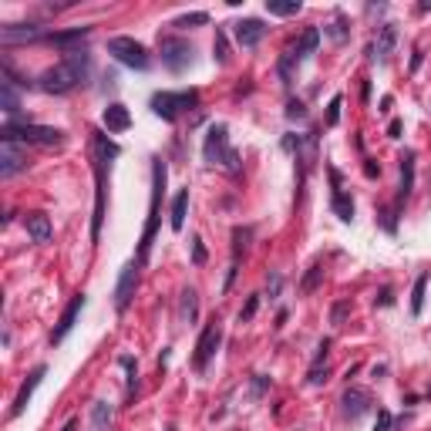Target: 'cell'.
<instances>
[{"label":"cell","mask_w":431,"mask_h":431,"mask_svg":"<svg viewBox=\"0 0 431 431\" xmlns=\"http://www.w3.org/2000/svg\"><path fill=\"white\" fill-rule=\"evenodd\" d=\"M327 354H330V341H320V347H317L314 364H327Z\"/></svg>","instance_id":"cell-48"},{"label":"cell","mask_w":431,"mask_h":431,"mask_svg":"<svg viewBox=\"0 0 431 431\" xmlns=\"http://www.w3.org/2000/svg\"><path fill=\"white\" fill-rule=\"evenodd\" d=\"M364 175H367V179H378V175H381V165H378L374 158H364Z\"/></svg>","instance_id":"cell-47"},{"label":"cell","mask_w":431,"mask_h":431,"mask_svg":"<svg viewBox=\"0 0 431 431\" xmlns=\"http://www.w3.org/2000/svg\"><path fill=\"white\" fill-rule=\"evenodd\" d=\"M401 132H404V121H401V118H394L391 125H388V135H391V138H401Z\"/></svg>","instance_id":"cell-50"},{"label":"cell","mask_w":431,"mask_h":431,"mask_svg":"<svg viewBox=\"0 0 431 431\" xmlns=\"http://www.w3.org/2000/svg\"><path fill=\"white\" fill-rule=\"evenodd\" d=\"M138 260H132V263H125L121 267V273H118V283H115V310L118 314H125L128 310V304H132V297H135V286H138Z\"/></svg>","instance_id":"cell-8"},{"label":"cell","mask_w":431,"mask_h":431,"mask_svg":"<svg viewBox=\"0 0 431 431\" xmlns=\"http://www.w3.org/2000/svg\"><path fill=\"white\" fill-rule=\"evenodd\" d=\"M88 34H91V27H71V31H51V34H44V40L61 47L64 54H71V51H78L81 40H88Z\"/></svg>","instance_id":"cell-19"},{"label":"cell","mask_w":431,"mask_h":431,"mask_svg":"<svg viewBox=\"0 0 431 431\" xmlns=\"http://www.w3.org/2000/svg\"><path fill=\"white\" fill-rule=\"evenodd\" d=\"M24 230H27V236L34 243H51V236H54V226H51L47 212H27L24 216Z\"/></svg>","instance_id":"cell-20"},{"label":"cell","mask_w":431,"mask_h":431,"mask_svg":"<svg viewBox=\"0 0 431 431\" xmlns=\"http://www.w3.org/2000/svg\"><path fill=\"white\" fill-rule=\"evenodd\" d=\"M193 112V108H199V91L196 88H189V91H158V95H152V112H156L158 118H165V121H175L179 118V112Z\"/></svg>","instance_id":"cell-6"},{"label":"cell","mask_w":431,"mask_h":431,"mask_svg":"<svg viewBox=\"0 0 431 431\" xmlns=\"http://www.w3.org/2000/svg\"><path fill=\"white\" fill-rule=\"evenodd\" d=\"M24 169H27V152L21 145H14V142H3V149H0V179H14Z\"/></svg>","instance_id":"cell-13"},{"label":"cell","mask_w":431,"mask_h":431,"mask_svg":"<svg viewBox=\"0 0 431 431\" xmlns=\"http://www.w3.org/2000/svg\"><path fill=\"white\" fill-rule=\"evenodd\" d=\"M327 34H330V38L337 40V44H341V40L347 38V27H344V14H341V10L334 14V24L327 27Z\"/></svg>","instance_id":"cell-38"},{"label":"cell","mask_w":431,"mask_h":431,"mask_svg":"<svg viewBox=\"0 0 431 431\" xmlns=\"http://www.w3.org/2000/svg\"><path fill=\"white\" fill-rule=\"evenodd\" d=\"M75 425H78V421L71 418V421H68V425H64V428H61V431H75Z\"/></svg>","instance_id":"cell-52"},{"label":"cell","mask_w":431,"mask_h":431,"mask_svg":"<svg viewBox=\"0 0 431 431\" xmlns=\"http://www.w3.org/2000/svg\"><path fill=\"white\" fill-rule=\"evenodd\" d=\"M347 314H351V304H347V300H337L334 310H330V323H334V327H344Z\"/></svg>","instance_id":"cell-37"},{"label":"cell","mask_w":431,"mask_h":431,"mask_svg":"<svg viewBox=\"0 0 431 431\" xmlns=\"http://www.w3.org/2000/svg\"><path fill=\"white\" fill-rule=\"evenodd\" d=\"M374 304H378V307H391V304H394L391 290H388V286H384V290H381V297H374Z\"/></svg>","instance_id":"cell-49"},{"label":"cell","mask_w":431,"mask_h":431,"mask_svg":"<svg viewBox=\"0 0 431 431\" xmlns=\"http://www.w3.org/2000/svg\"><path fill=\"white\" fill-rule=\"evenodd\" d=\"M411 189H415V152L408 149L401 156V186H397V199H394V212H401V206L408 202Z\"/></svg>","instance_id":"cell-18"},{"label":"cell","mask_w":431,"mask_h":431,"mask_svg":"<svg viewBox=\"0 0 431 431\" xmlns=\"http://www.w3.org/2000/svg\"><path fill=\"white\" fill-rule=\"evenodd\" d=\"M249 243H253V226H233V267H239Z\"/></svg>","instance_id":"cell-25"},{"label":"cell","mask_w":431,"mask_h":431,"mask_svg":"<svg viewBox=\"0 0 431 431\" xmlns=\"http://www.w3.org/2000/svg\"><path fill=\"white\" fill-rule=\"evenodd\" d=\"M81 310H84V293H78V297H71V304L64 307V314H61V320H58V327L51 330V344H61L71 330H75V323H78Z\"/></svg>","instance_id":"cell-12"},{"label":"cell","mask_w":431,"mask_h":431,"mask_svg":"<svg viewBox=\"0 0 431 431\" xmlns=\"http://www.w3.org/2000/svg\"><path fill=\"white\" fill-rule=\"evenodd\" d=\"M391 425H394V418H391V411H378V425H374V431H391Z\"/></svg>","instance_id":"cell-45"},{"label":"cell","mask_w":431,"mask_h":431,"mask_svg":"<svg viewBox=\"0 0 431 431\" xmlns=\"http://www.w3.org/2000/svg\"><path fill=\"white\" fill-rule=\"evenodd\" d=\"M202 156L209 165H223L230 175H239V156L230 145V135H226V125H209L206 132V142H202Z\"/></svg>","instance_id":"cell-3"},{"label":"cell","mask_w":431,"mask_h":431,"mask_svg":"<svg viewBox=\"0 0 431 431\" xmlns=\"http://www.w3.org/2000/svg\"><path fill=\"white\" fill-rule=\"evenodd\" d=\"M394 44H397V27L394 24H381V31H378V40L367 47V58L371 61H378V64H388V58H391Z\"/></svg>","instance_id":"cell-15"},{"label":"cell","mask_w":431,"mask_h":431,"mask_svg":"<svg viewBox=\"0 0 431 431\" xmlns=\"http://www.w3.org/2000/svg\"><path fill=\"white\" fill-rule=\"evenodd\" d=\"M165 431H175V428H165Z\"/></svg>","instance_id":"cell-53"},{"label":"cell","mask_w":431,"mask_h":431,"mask_svg":"<svg viewBox=\"0 0 431 431\" xmlns=\"http://www.w3.org/2000/svg\"><path fill=\"white\" fill-rule=\"evenodd\" d=\"M360 98H364V101H371V81H364V88H360Z\"/></svg>","instance_id":"cell-51"},{"label":"cell","mask_w":431,"mask_h":431,"mask_svg":"<svg viewBox=\"0 0 431 431\" xmlns=\"http://www.w3.org/2000/svg\"><path fill=\"white\" fill-rule=\"evenodd\" d=\"M330 206H334V212L344 219V223H351L354 219V199L341 189V193H334V199H330Z\"/></svg>","instance_id":"cell-30"},{"label":"cell","mask_w":431,"mask_h":431,"mask_svg":"<svg viewBox=\"0 0 431 431\" xmlns=\"http://www.w3.org/2000/svg\"><path fill=\"white\" fill-rule=\"evenodd\" d=\"M341 108H344V98H341V95H334V98H330V105H327V118H323L330 128L341 121Z\"/></svg>","instance_id":"cell-36"},{"label":"cell","mask_w":431,"mask_h":431,"mask_svg":"<svg viewBox=\"0 0 431 431\" xmlns=\"http://www.w3.org/2000/svg\"><path fill=\"white\" fill-rule=\"evenodd\" d=\"M293 64H297V58H293L290 51H283V58H280V64H276V68H280V78H283L286 88H290V78H293Z\"/></svg>","instance_id":"cell-35"},{"label":"cell","mask_w":431,"mask_h":431,"mask_svg":"<svg viewBox=\"0 0 431 431\" xmlns=\"http://www.w3.org/2000/svg\"><path fill=\"white\" fill-rule=\"evenodd\" d=\"M165 162L162 158H152V202H149V223H145V233H142V243H138V263L149 260V249H152V239H156L158 230V202H162V189H165Z\"/></svg>","instance_id":"cell-4"},{"label":"cell","mask_w":431,"mask_h":431,"mask_svg":"<svg viewBox=\"0 0 431 431\" xmlns=\"http://www.w3.org/2000/svg\"><path fill=\"white\" fill-rule=\"evenodd\" d=\"M256 310H260V293H253V297L246 300V307L239 310V323H249V320L256 317Z\"/></svg>","instance_id":"cell-39"},{"label":"cell","mask_w":431,"mask_h":431,"mask_svg":"<svg viewBox=\"0 0 431 431\" xmlns=\"http://www.w3.org/2000/svg\"><path fill=\"white\" fill-rule=\"evenodd\" d=\"M105 223V162H95V219H91V243H98Z\"/></svg>","instance_id":"cell-10"},{"label":"cell","mask_w":431,"mask_h":431,"mask_svg":"<svg viewBox=\"0 0 431 431\" xmlns=\"http://www.w3.org/2000/svg\"><path fill=\"white\" fill-rule=\"evenodd\" d=\"M425 290H428V273H421L415 280V290H411V317H421V310H425Z\"/></svg>","instance_id":"cell-29"},{"label":"cell","mask_w":431,"mask_h":431,"mask_svg":"<svg viewBox=\"0 0 431 431\" xmlns=\"http://www.w3.org/2000/svg\"><path fill=\"white\" fill-rule=\"evenodd\" d=\"M88 75H91V54L78 47V51L64 54V61H61V64H54V68L40 71L38 88H40V91H47V95H68V91H75L78 84H84Z\"/></svg>","instance_id":"cell-1"},{"label":"cell","mask_w":431,"mask_h":431,"mask_svg":"<svg viewBox=\"0 0 431 431\" xmlns=\"http://www.w3.org/2000/svg\"><path fill=\"white\" fill-rule=\"evenodd\" d=\"M44 374H47V367L44 364H38L31 374H27V381L21 384V391H17V397H14V404H10V418H21L24 415V408H27V401L34 397V391H38V384L44 381Z\"/></svg>","instance_id":"cell-14"},{"label":"cell","mask_w":431,"mask_h":431,"mask_svg":"<svg viewBox=\"0 0 431 431\" xmlns=\"http://www.w3.org/2000/svg\"><path fill=\"white\" fill-rule=\"evenodd\" d=\"M101 121H105V128H108V132H125V128H128V125H132V115H128V108H125V105H108V108H105V115H101Z\"/></svg>","instance_id":"cell-24"},{"label":"cell","mask_w":431,"mask_h":431,"mask_svg":"<svg viewBox=\"0 0 431 431\" xmlns=\"http://www.w3.org/2000/svg\"><path fill=\"white\" fill-rule=\"evenodd\" d=\"M286 118H290V121H304V118H307V105L297 101V98H290V101H286Z\"/></svg>","instance_id":"cell-40"},{"label":"cell","mask_w":431,"mask_h":431,"mask_svg":"<svg viewBox=\"0 0 431 431\" xmlns=\"http://www.w3.org/2000/svg\"><path fill=\"white\" fill-rule=\"evenodd\" d=\"M267 10H270L273 17H293V14L304 10V3H300V0H267Z\"/></svg>","instance_id":"cell-28"},{"label":"cell","mask_w":431,"mask_h":431,"mask_svg":"<svg viewBox=\"0 0 431 431\" xmlns=\"http://www.w3.org/2000/svg\"><path fill=\"white\" fill-rule=\"evenodd\" d=\"M196 24H209V14H206V10H193V14L175 17V27H196Z\"/></svg>","instance_id":"cell-34"},{"label":"cell","mask_w":431,"mask_h":431,"mask_svg":"<svg viewBox=\"0 0 431 431\" xmlns=\"http://www.w3.org/2000/svg\"><path fill=\"white\" fill-rule=\"evenodd\" d=\"M219 344H223V327H219V320H212V323H206V330H202V337H199L196 357H193V367H196V371H202V367L209 364V357L219 351Z\"/></svg>","instance_id":"cell-9"},{"label":"cell","mask_w":431,"mask_h":431,"mask_svg":"<svg viewBox=\"0 0 431 431\" xmlns=\"http://www.w3.org/2000/svg\"><path fill=\"white\" fill-rule=\"evenodd\" d=\"M320 280H323V263L317 260V263H310V270H307V276L300 280V293H314L317 286H320Z\"/></svg>","instance_id":"cell-32"},{"label":"cell","mask_w":431,"mask_h":431,"mask_svg":"<svg viewBox=\"0 0 431 431\" xmlns=\"http://www.w3.org/2000/svg\"><path fill=\"white\" fill-rule=\"evenodd\" d=\"M263 34H267V24L260 17H243L233 24V38L239 47H256L263 40Z\"/></svg>","instance_id":"cell-11"},{"label":"cell","mask_w":431,"mask_h":431,"mask_svg":"<svg viewBox=\"0 0 431 431\" xmlns=\"http://www.w3.org/2000/svg\"><path fill=\"white\" fill-rule=\"evenodd\" d=\"M267 388H270V378H263V374H253V394L260 397Z\"/></svg>","instance_id":"cell-46"},{"label":"cell","mask_w":431,"mask_h":431,"mask_svg":"<svg viewBox=\"0 0 431 431\" xmlns=\"http://www.w3.org/2000/svg\"><path fill=\"white\" fill-rule=\"evenodd\" d=\"M158 54H162V64H165L169 71L182 75L186 68H193L196 47L186 38H179V34H165V38H158Z\"/></svg>","instance_id":"cell-7"},{"label":"cell","mask_w":431,"mask_h":431,"mask_svg":"<svg viewBox=\"0 0 431 431\" xmlns=\"http://www.w3.org/2000/svg\"><path fill=\"white\" fill-rule=\"evenodd\" d=\"M118 364L128 371V391H135V384H138V367H135V360H132V357H118Z\"/></svg>","instance_id":"cell-41"},{"label":"cell","mask_w":431,"mask_h":431,"mask_svg":"<svg viewBox=\"0 0 431 431\" xmlns=\"http://www.w3.org/2000/svg\"><path fill=\"white\" fill-rule=\"evenodd\" d=\"M108 421H112V404H108V401H95V404H91V428L101 431Z\"/></svg>","instance_id":"cell-31"},{"label":"cell","mask_w":431,"mask_h":431,"mask_svg":"<svg viewBox=\"0 0 431 431\" xmlns=\"http://www.w3.org/2000/svg\"><path fill=\"white\" fill-rule=\"evenodd\" d=\"M323 381H327V364H314L310 374H307V384H310V388H320Z\"/></svg>","instance_id":"cell-42"},{"label":"cell","mask_w":431,"mask_h":431,"mask_svg":"<svg viewBox=\"0 0 431 431\" xmlns=\"http://www.w3.org/2000/svg\"><path fill=\"white\" fill-rule=\"evenodd\" d=\"M280 290H283V276L276 273V270H270V276H267V293H270V300L280 297Z\"/></svg>","instance_id":"cell-43"},{"label":"cell","mask_w":431,"mask_h":431,"mask_svg":"<svg viewBox=\"0 0 431 431\" xmlns=\"http://www.w3.org/2000/svg\"><path fill=\"white\" fill-rule=\"evenodd\" d=\"M317 47H320V31H317V27H307V31H304L300 38L293 40V44H290L286 51H290V54L297 58V64H300L304 58H310V54H314Z\"/></svg>","instance_id":"cell-21"},{"label":"cell","mask_w":431,"mask_h":431,"mask_svg":"<svg viewBox=\"0 0 431 431\" xmlns=\"http://www.w3.org/2000/svg\"><path fill=\"white\" fill-rule=\"evenodd\" d=\"M108 54L115 58L118 64L135 68V71H149L152 68V54L142 40L135 38H108Z\"/></svg>","instance_id":"cell-5"},{"label":"cell","mask_w":431,"mask_h":431,"mask_svg":"<svg viewBox=\"0 0 431 431\" xmlns=\"http://www.w3.org/2000/svg\"><path fill=\"white\" fill-rule=\"evenodd\" d=\"M0 108H3L7 121H14V118L21 115V95H17V84L7 81V78H0Z\"/></svg>","instance_id":"cell-22"},{"label":"cell","mask_w":431,"mask_h":431,"mask_svg":"<svg viewBox=\"0 0 431 431\" xmlns=\"http://www.w3.org/2000/svg\"><path fill=\"white\" fill-rule=\"evenodd\" d=\"M24 40H44V31L38 24H3L0 27V44H24Z\"/></svg>","instance_id":"cell-17"},{"label":"cell","mask_w":431,"mask_h":431,"mask_svg":"<svg viewBox=\"0 0 431 431\" xmlns=\"http://www.w3.org/2000/svg\"><path fill=\"white\" fill-rule=\"evenodd\" d=\"M0 138L3 142H24V145H61L64 142V132L61 128H51V125H31V121H24V125H17V121H3V128H0Z\"/></svg>","instance_id":"cell-2"},{"label":"cell","mask_w":431,"mask_h":431,"mask_svg":"<svg viewBox=\"0 0 431 431\" xmlns=\"http://www.w3.org/2000/svg\"><path fill=\"white\" fill-rule=\"evenodd\" d=\"M179 317H182V323H196V317H199V293L193 290V286H189V290H182Z\"/></svg>","instance_id":"cell-27"},{"label":"cell","mask_w":431,"mask_h":431,"mask_svg":"<svg viewBox=\"0 0 431 431\" xmlns=\"http://www.w3.org/2000/svg\"><path fill=\"white\" fill-rule=\"evenodd\" d=\"M91 142H95V162H108V158H118V149L115 142L108 138V135H101V132H91Z\"/></svg>","instance_id":"cell-26"},{"label":"cell","mask_w":431,"mask_h":431,"mask_svg":"<svg viewBox=\"0 0 431 431\" xmlns=\"http://www.w3.org/2000/svg\"><path fill=\"white\" fill-rule=\"evenodd\" d=\"M212 58L219 64H230V40H226V31H216V40H212Z\"/></svg>","instance_id":"cell-33"},{"label":"cell","mask_w":431,"mask_h":431,"mask_svg":"<svg viewBox=\"0 0 431 431\" xmlns=\"http://www.w3.org/2000/svg\"><path fill=\"white\" fill-rule=\"evenodd\" d=\"M186 212H189V189H179L175 199H172V209H169V226H172L175 233H182V226H186Z\"/></svg>","instance_id":"cell-23"},{"label":"cell","mask_w":431,"mask_h":431,"mask_svg":"<svg viewBox=\"0 0 431 431\" xmlns=\"http://www.w3.org/2000/svg\"><path fill=\"white\" fill-rule=\"evenodd\" d=\"M341 404H344V415L351 418V421H357V418H364L367 411H371V391H364V388H347L344 391V397H341Z\"/></svg>","instance_id":"cell-16"},{"label":"cell","mask_w":431,"mask_h":431,"mask_svg":"<svg viewBox=\"0 0 431 431\" xmlns=\"http://www.w3.org/2000/svg\"><path fill=\"white\" fill-rule=\"evenodd\" d=\"M193 263H196V267L206 263V246H202V239H199V236H193Z\"/></svg>","instance_id":"cell-44"}]
</instances>
